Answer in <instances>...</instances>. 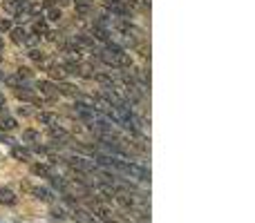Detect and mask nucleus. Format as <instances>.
<instances>
[{"label": "nucleus", "mask_w": 255, "mask_h": 223, "mask_svg": "<svg viewBox=\"0 0 255 223\" xmlns=\"http://www.w3.org/2000/svg\"><path fill=\"white\" fill-rule=\"evenodd\" d=\"M101 61L106 63V65H110V67H132V61H130V56L124 52V47L121 45H115V43H108L106 45V49L101 52Z\"/></svg>", "instance_id": "nucleus-1"}, {"label": "nucleus", "mask_w": 255, "mask_h": 223, "mask_svg": "<svg viewBox=\"0 0 255 223\" xmlns=\"http://www.w3.org/2000/svg\"><path fill=\"white\" fill-rule=\"evenodd\" d=\"M92 212H94V215H97L103 223H121L115 215H112L110 210H108L106 206H101V203H94V206H92Z\"/></svg>", "instance_id": "nucleus-2"}, {"label": "nucleus", "mask_w": 255, "mask_h": 223, "mask_svg": "<svg viewBox=\"0 0 255 223\" xmlns=\"http://www.w3.org/2000/svg\"><path fill=\"white\" fill-rule=\"evenodd\" d=\"M27 7H29V0H4V11L13 13V16L27 11Z\"/></svg>", "instance_id": "nucleus-3"}, {"label": "nucleus", "mask_w": 255, "mask_h": 223, "mask_svg": "<svg viewBox=\"0 0 255 223\" xmlns=\"http://www.w3.org/2000/svg\"><path fill=\"white\" fill-rule=\"evenodd\" d=\"M72 217L76 223H97V217L90 215L88 210H81V208H72Z\"/></svg>", "instance_id": "nucleus-4"}, {"label": "nucleus", "mask_w": 255, "mask_h": 223, "mask_svg": "<svg viewBox=\"0 0 255 223\" xmlns=\"http://www.w3.org/2000/svg\"><path fill=\"white\" fill-rule=\"evenodd\" d=\"M36 89H38L43 96H47V98H54L58 94L56 92V85L49 83V80H38V83H36Z\"/></svg>", "instance_id": "nucleus-5"}, {"label": "nucleus", "mask_w": 255, "mask_h": 223, "mask_svg": "<svg viewBox=\"0 0 255 223\" xmlns=\"http://www.w3.org/2000/svg\"><path fill=\"white\" fill-rule=\"evenodd\" d=\"M47 72H49V76H52V78H58V83H63V80H65V76H67L65 65H58V63H52V65L47 67Z\"/></svg>", "instance_id": "nucleus-6"}, {"label": "nucleus", "mask_w": 255, "mask_h": 223, "mask_svg": "<svg viewBox=\"0 0 255 223\" xmlns=\"http://www.w3.org/2000/svg\"><path fill=\"white\" fill-rule=\"evenodd\" d=\"M63 56H65L70 63H79L81 61V49L76 47V45H65V47H63Z\"/></svg>", "instance_id": "nucleus-7"}, {"label": "nucleus", "mask_w": 255, "mask_h": 223, "mask_svg": "<svg viewBox=\"0 0 255 223\" xmlns=\"http://www.w3.org/2000/svg\"><path fill=\"white\" fill-rule=\"evenodd\" d=\"M110 31H108L106 29V27H103V25H94L92 27V38L94 40H101V43H110Z\"/></svg>", "instance_id": "nucleus-8"}, {"label": "nucleus", "mask_w": 255, "mask_h": 223, "mask_svg": "<svg viewBox=\"0 0 255 223\" xmlns=\"http://www.w3.org/2000/svg\"><path fill=\"white\" fill-rule=\"evenodd\" d=\"M74 45L79 49H94V38H90V36H85V34H76Z\"/></svg>", "instance_id": "nucleus-9"}, {"label": "nucleus", "mask_w": 255, "mask_h": 223, "mask_svg": "<svg viewBox=\"0 0 255 223\" xmlns=\"http://www.w3.org/2000/svg\"><path fill=\"white\" fill-rule=\"evenodd\" d=\"M76 13L79 16H90V13L94 11V4H92V0H76Z\"/></svg>", "instance_id": "nucleus-10"}, {"label": "nucleus", "mask_w": 255, "mask_h": 223, "mask_svg": "<svg viewBox=\"0 0 255 223\" xmlns=\"http://www.w3.org/2000/svg\"><path fill=\"white\" fill-rule=\"evenodd\" d=\"M38 123L54 127V125H58V116H56V114H52V112H40L38 114Z\"/></svg>", "instance_id": "nucleus-11"}, {"label": "nucleus", "mask_w": 255, "mask_h": 223, "mask_svg": "<svg viewBox=\"0 0 255 223\" xmlns=\"http://www.w3.org/2000/svg\"><path fill=\"white\" fill-rule=\"evenodd\" d=\"M49 136H52L54 141H61V143H65V141H70V134H67L63 127H49Z\"/></svg>", "instance_id": "nucleus-12"}, {"label": "nucleus", "mask_w": 255, "mask_h": 223, "mask_svg": "<svg viewBox=\"0 0 255 223\" xmlns=\"http://www.w3.org/2000/svg\"><path fill=\"white\" fill-rule=\"evenodd\" d=\"M16 96L20 98V101H29V103H36L38 105V96H34V92H29V89H25V87H18L16 89Z\"/></svg>", "instance_id": "nucleus-13"}, {"label": "nucleus", "mask_w": 255, "mask_h": 223, "mask_svg": "<svg viewBox=\"0 0 255 223\" xmlns=\"http://www.w3.org/2000/svg\"><path fill=\"white\" fill-rule=\"evenodd\" d=\"M56 92H58V94H65V96H76V94H79V89H76V85L58 83V85H56Z\"/></svg>", "instance_id": "nucleus-14"}, {"label": "nucleus", "mask_w": 255, "mask_h": 223, "mask_svg": "<svg viewBox=\"0 0 255 223\" xmlns=\"http://www.w3.org/2000/svg\"><path fill=\"white\" fill-rule=\"evenodd\" d=\"M31 192L36 194V199H40V201H45V203H52L54 201V194L49 192L47 188H34Z\"/></svg>", "instance_id": "nucleus-15"}, {"label": "nucleus", "mask_w": 255, "mask_h": 223, "mask_svg": "<svg viewBox=\"0 0 255 223\" xmlns=\"http://www.w3.org/2000/svg\"><path fill=\"white\" fill-rule=\"evenodd\" d=\"M0 203H4V206H13V203H16V194L7 188H0Z\"/></svg>", "instance_id": "nucleus-16"}, {"label": "nucleus", "mask_w": 255, "mask_h": 223, "mask_svg": "<svg viewBox=\"0 0 255 223\" xmlns=\"http://www.w3.org/2000/svg\"><path fill=\"white\" fill-rule=\"evenodd\" d=\"M11 156L18 158V161H31V152H29V149L16 148V145H13V149H11Z\"/></svg>", "instance_id": "nucleus-17"}, {"label": "nucleus", "mask_w": 255, "mask_h": 223, "mask_svg": "<svg viewBox=\"0 0 255 223\" xmlns=\"http://www.w3.org/2000/svg\"><path fill=\"white\" fill-rule=\"evenodd\" d=\"M11 31V40L16 45H25V38H27V31L22 27H16V29H9Z\"/></svg>", "instance_id": "nucleus-18"}, {"label": "nucleus", "mask_w": 255, "mask_h": 223, "mask_svg": "<svg viewBox=\"0 0 255 223\" xmlns=\"http://www.w3.org/2000/svg\"><path fill=\"white\" fill-rule=\"evenodd\" d=\"M22 141H25V143H40V132L25 130V132H22Z\"/></svg>", "instance_id": "nucleus-19"}, {"label": "nucleus", "mask_w": 255, "mask_h": 223, "mask_svg": "<svg viewBox=\"0 0 255 223\" xmlns=\"http://www.w3.org/2000/svg\"><path fill=\"white\" fill-rule=\"evenodd\" d=\"M94 78H97L103 87H112V85H115V76L112 74H94Z\"/></svg>", "instance_id": "nucleus-20"}, {"label": "nucleus", "mask_w": 255, "mask_h": 223, "mask_svg": "<svg viewBox=\"0 0 255 223\" xmlns=\"http://www.w3.org/2000/svg\"><path fill=\"white\" fill-rule=\"evenodd\" d=\"M31 172H34L36 176H52V170H49L47 165H43V163H38V165H31Z\"/></svg>", "instance_id": "nucleus-21"}, {"label": "nucleus", "mask_w": 255, "mask_h": 223, "mask_svg": "<svg viewBox=\"0 0 255 223\" xmlns=\"http://www.w3.org/2000/svg\"><path fill=\"white\" fill-rule=\"evenodd\" d=\"M47 31H49L47 22H45V20H34V34L36 36H45Z\"/></svg>", "instance_id": "nucleus-22"}, {"label": "nucleus", "mask_w": 255, "mask_h": 223, "mask_svg": "<svg viewBox=\"0 0 255 223\" xmlns=\"http://www.w3.org/2000/svg\"><path fill=\"white\" fill-rule=\"evenodd\" d=\"M18 123H16V118H11V116H4L2 121H0V130L2 132H9V130H13Z\"/></svg>", "instance_id": "nucleus-23"}, {"label": "nucleus", "mask_w": 255, "mask_h": 223, "mask_svg": "<svg viewBox=\"0 0 255 223\" xmlns=\"http://www.w3.org/2000/svg\"><path fill=\"white\" fill-rule=\"evenodd\" d=\"M29 58L36 63V65H45V54L38 52V49H31V52H29Z\"/></svg>", "instance_id": "nucleus-24"}, {"label": "nucleus", "mask_w": 255, "mask_h": 223, "mask_svg": "<svg viewBox=\"0 0 255 223\" xmlns=\"http://www.w3.org/2000/svg\"><path fill=\"white\" fill-rule=\"evenodd\" d=\"M20 80H22V78L16 74V76H7V78H4V83H7L9 87H22V85H20Z\"/></svg>", "instance_id": "nucleus-25"}, {"label": "nucleus", "mask_w": 255, "mask_h": 223, "mask_svg": "<svg viewBox=\"0 0 255 223\" xmlns=\"http://www.w3.org/2000/svg\"><path fill=\"white\" fill-rule=\"evenodd\" d=\"M47 18L49 20H61V9L58 7H47Z\"/></svg>", "instance_id": "nucleus-26"}, {"label": "nucleus", "mask_w": 255, "mask_h": 223, "mask_svg": "<svg viewBox=\"0 0 255 223\" xmlns=\"http://www.w3.org/2000/svg\"><path fill=\"white\" fill-rule=\"evenodd\" d=\"M18 76H20L22 80L31 78V70H29V67H18Z\"/></svg>", "instance_id": "nucleus-27"}, {"label": "nucleus", "mask_w": 255, "mask_h": 223, "mask_svg": "<svg viewBox=\"0 0 255 223\" xmlns=\"http://www.w3.org/2000/svg\"><path fill=\"white\" fill-rule=\"evenodd\" d=\"M0 29H2V31H9V29H11V22H9L7 18H2V20H0Z\"/></svg>", "instance_id": "nucleus-28"}, {"label": "nucleus", "mask_w": 255, "mask_h": 223, "mask_svg": "<svg viewBox=\"0 0 255 223\" xmlns=\"http://www.w3.org/2000/svg\"><path fill=\"white\" fill-rule=\"evenodd\" d=\"M0 143H9V145H13V141L9 139V136L4 134V132H0Z\"/></svg>", "instance_id": "nucleus-29"}, {"label": "nucleus", "mask_w": 255, "mask_h": 223, "mask_svg": "<svg viewBox=\"0 0 255 223\" xmlns=\"http://www.w3.org/2000/svg\"><path fill=\"white\" fill-rule=\"evenodd\" d=\"M52 215H54V219H58V221H61L63 217H65V215H63V210H61V208H58V210H54Z\"/></svg>", "instance_id": "nucleus-30"}, {"label": "nucleus", "mask_w": 255, "mask_h": 223, "mask_svg": "<svg viewBox=\"0 0 255 223\" xmlns=\"http://www.w3.org/2000/svg\"><path fill=\"white\" fill-rule=\"evenodd\" d=\"M18 114H22V116H27V114H29V110H27V107H18Z\"/></svg>", "instance_id": "nucleus-31"}, {"label": "nucleus", "mask_w": 255, "mask_h": 223, "mask_svg": "<svg viewBox=\"0 0 255 223\" xmlns=\"http://www.w3.org/2000/svg\"><path fill=\"white\" fill-rule=\"evenodd\" d=\"M0 107H4V96L0 94Z\"/></svg>", "instance_id": "nucleus-32"}, {"label": "nucleus", "mask_w": 255, "mask_h": 223, "mask_svg": "<svg viewBox=\"0 0 255 223\" xmlns=\"http://www.w3.org/2000/svg\"><path fill=\"white\" fill-rule=\"evenodd\" d=\"M2 45H4V40H2V38H0V49H2Z\"/></svg>", "instance_id": "nucleus-33"}, {"label": "nucleus", "mask_w": 255, "mask_h": 223, "mask_svg": "<svg viewBox=\"0 0 255 223\" xmlns=\"http://www.w3.org/2000/svg\"><path fill=\"white\" fill-rule=\"evenodd\" d=\"M0 63H2V54H0Z\"/></svg>", "instance_id": "nucleus-34"}, {"label": "nucleus", "mask_w": 255, "mask_h": 223, "mask_svg": "<svg viewBox=\"0 0 255 223\" xmlns=\"http://www.w3.org/2000/svg\"><path fill=\"white\" fill-rule=\"evenodd\" d=\"M0 114H2V107H0Z\"/></svg>", "instance_id": "nucleus-35"}, {"label": "nucleus", "mask_w": 255, "mask_h": 223, "mask_svg": "<svg viewBox=\"0 0 255 223\" xmlns=\"http://www.w3.org/2000/svg\"><path fill=\"white\" fill-rule=\"evenodd\" d=\"M0 80H2V74H0Z\"/></svg>", "instance_id": "nucleus-36"}]
</instances>
